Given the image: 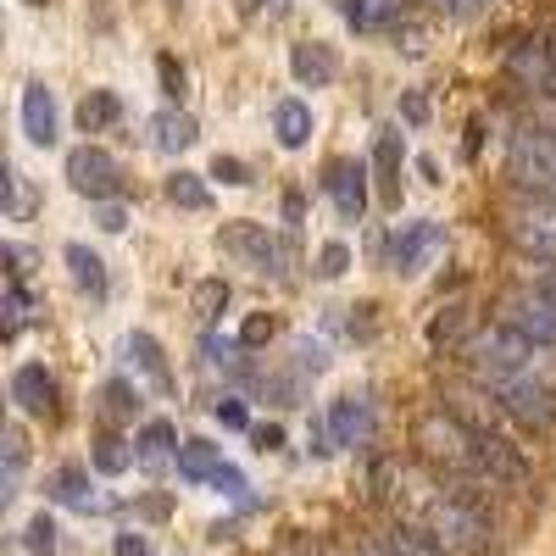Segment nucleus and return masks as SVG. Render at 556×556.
I'll return each mask as SVG.
<instances>
[{"label": "nucleus", "mask_w": 556, "mask_h": 556, "mask_svg": "<svg viewBox=\"0 0 556 556\" xmlns=\"http://www.w3.org/2000/svg\"><path fill=\"white\" fill-rule=\"evenodd\" d=\"M395 490L412 501L417 529H424L445 556H484L490 551V518L462 495V490H434V484H417L412 473L395 479Z\"/></svg>", "instance_id": "nucleus-1"}, {"label": "nucleus", "mask_w": 556, "mask_h": 556, "mask_svg": "<svg viewBox=\"0 0 556 556\" xmlns=\"http://www.w3.org/2000/svg\"><path fill=\"white\" fill-rule=\"evenodd\" d=\"M534 351L518 329H506V323H490V329H479L468 345H462V356H468L473 379L479 384H501V379H523L534 367Z\"/></svg>", "instance_id": "nucleus-2"}, {"label": "nucleus", "mask_w": 556, "mask_h": 556, "mask_svg": "<svg viewBox=\"0 0 556 556\" xmlns=\"http://www.w3.org/2000/svg\"><path fill=\"white\" fill-rule=\"evenodd\" d=\"M417 445H424L429 462H445L451 473H468L479 479V429L456 412H429L417 424Z\"/></svg>", "instance_id": "nucleus-3"}, {"label": "nucleus", "mask_w": 556, "mask_h": 556, "mask_svg": "<svg viewBox=\"0 0 556 556\" xmlns=\"http://www.w3.org/2000/svg\"><path fill=\"white\" fill-rule=\"evenodd\" d=\"M506 167L523 190H534V201L556 206V134L551 128H518L506 139Z\"/></svg>", "instance_id": "nucleus-4"}, {"label": "nucleus", "mask_w": 556, "mask_h": 556, "mask_svg": "<svg viewBox=\"0 0 556 556\" xmlns=\"http://www.w3.org/2000/svg\"><path fill=\"white\" fill-rule=\"evenodd\" d=\"M217 245L235 256L240 267H251V273H262V278H285V267H290V251H285V240L273 235L267 223H223L217 228Z\"/></svg>", "instance_id": "nucleus-5"}, {"label": "nucleus", "mask_w": 556, "mask_h": 556, "mask_svg": "<svg viewBox=\"0 0 556 556\" xmlns=\"http://www.w3.org/2000/svg\"><path fill=\"white\" fill-rule=\"evenodd\" d=\"M484 390L495 395V406L513 417V424H523V429H534V434H545V429L556 424V390H551L545 379H534V374L501 379V384H484Z\"/></svg>", "instance_id": "nucleus-6"}, {"label": "nucleus", "mask_w": 556, "mask_h": 556, "mask_svg": "<svg viewBox=\"0 0 556 556\" xmlns=\"http://www.w3.org/2000/svg\"><path fill=\"white\" fill-rule=\"evenodd\" d=\"M440 245H445V223H434V217H417V223H401L395 235H390V245H384V262H390V273H424L434 256H440Z\"/></svg>", "instance_id": "nucleus-7"}, {"label": "nucleus", "mask_w": 556, "mask_h": 556, "mask_svg": "<svg viewBox=\"0 0 556 556\" xmlns=\"http://www.w3.org/2000/svg\"><path fill=\"white\" fill-rule=\"evenodd\" d=\"M501 323L518 329L529 345H556V301L540 290H513L501 301Z\"/></svg>", "instance_id": "nucleus-8"}, {"label": "nucleus", "mask_w": 556, "mask_h": 556, "mask_svg": "<svg viewBox=\"0 0 556 556\" xmlns=\"http://www.w3.org/2000/svg\"><path fill=\"white\" fill-rule=\"evenodd\" d=\"M67 184H73L78 195H89V201H112V195L123 190V167H117V156L101 151V146H78V151L67 156Z\"/></svg>", "instance_id": "nucleus-9"}, {"label": "nucleus", "mask_w": 556, "mask_h": 556, "mask_svg": "<svg viewBox=\"0 0 556 556\" xmlns=\"http://www.w3.org/2000/svg\"><path fill=\"white\" fill-rule=\"evenodd\" d=\"M506 235L523 256H556V206L551 201H523L506 212Z\"/></svg>", "instance_id": "nucleus-10"}, {"label": "nucleus", "mask_w": 556, "mask_h": 556, "mask_svg": "<svg viewBox=\"0 0 556 556\" xmlns=\"http://www.w3.org/2000/svg\"><path fill=\"white\" fill-rule=\"evenodd\" d=\"M506 73H513L529 96H545V101H556V45H545V39H523V45H513V56H506Z\"/></svg>", "instance_id": "nucleus-11"}, {"label": "nucleus", "mask_w": 556, "mask_h": 556, "mask_svg": "<svg viewBox=\"0 0 556 556\" xmlns=\"http://www.w3.org/2000/svg\"><path fill=\"white\" fill-rule=\"evenodd\" d=\"M323 190H329V201H334V212L345 223H362V212H367V162H351V156L329 162Z\"/></svg>", "instance_id": "nucleus-12"}, {"label": "nucleus", "mask_w": 556, "mask_h": 556, "mask_svg": "<svg viewBox=\"0 0 556 556\" xmlns=\"http://www.w3.org/2000/svg\"><path fill=\"white\" fill-rule=\"evenodd\" d=\"M23 134H28V146H39V151L56 146V96L39 78L23 84Z\"/></svg>", "instance_id": "nucleus-13"}, {"label": "nucleus", "mask_w": 556, "mask_h": 556, "mask_svg": "<svg viewBox=\"0 0 556 556\" xmlns=\"http://www.w3.org/2000/svg\"><path fill=\"white\" fill-rule=\"evenodd\" d=\"M45 490H51V501L73 506V513H106V495L89 484V468H78V462H67V468H56L51 479H45Z\"/></svg>", "instance_id": "nucleus-14"}, {"label": "nucleus", "mask_w": 556, "mask_h": 556, "mask_svg": "<svg viewBox=\"0 0 556 556\" xmlns=\"http://www.w3.org/2000/svg\"><path fill=\"white\" fill-rule=\"evenodd\" d=\"M290 73H295V84H306V89L334 84V78H340V56H334V45H323V39H301L295 51H290Z\"/></svg>", "instance_id": "nucleus-15"}, {"label": "nucleus", "mask_w": 556, "mask_h": 556, "mask_svg": "<svg viewBox=\"0 0 556 556\" xmlns=\"http://www.w3.org/2000/svg\"><path fill=\"white\" fill-rule=\"evenodd\" d=\"M12 401H17L23 412H34V417L51 412V406H56V379L45 374L39 362H23L17 374H12Z\"/></svg>", "instance_id": "nucleus-16"}, {"label": "nucleus", "mask_w": 556, "mask_h": 556, "mask_svg": "<svg viewBox=\"0 0 556 556\" xmlns=\"http://www.w3.org/2000/svg\"><path fill=\"white\" fill-rule=\"evenodd\" d=\"M367 429H374V412H367L362 395H340V401L329 406V434H334V445H356Z\"/></svg>", "instance_id": "nucleus-17"}, {"label": "nucleus", "mask_w": 556, "mask_h": 556, "mask_svg": "<svg viewBox=\"0 0 556 556\" xmlns=\"http://www.w3.org/2000/svg\"><path fill=\"white\" fill-rule=\"evenodd\" d=\"M223 468H228V462H223V451L212 440H184L178 445V473L190 479V484H212Z\"/></svg>", "instance_id": "nucleus-18"}, {"label": "nucleus", "mask_w": 556, "mask_h": 556, "mask_svg": "<svg viewBox=\"0 0 556 556\" xmlns=\"http://www.w3.org/2000/svg\"><path fill=\"white\" fill-rule=\"evenodd\" d=\"M62 262H67V273H73V285L89 295V301H106V267H101V256L96 251H89V245H67L62 251Z\"/></svg>", "instance_id": "nucleus-19"}, {"label": "nucleus", "mask_w": 556, "mask_h": 556, "mask_svg": "<svg viewBox=\"0 0 556 556\" xmlns=\"http://www.w3.org/2000/svg\"><path fill=\"white\" fill-rule=\"evenodd\" d=\"M374 173H379V190L390 206H401V128H384L379 146H374Z\"/></svg>", "instance_id": "nucleus-20"}, {"label": "nucleus", "mask_w": 556, "mask_h": 556, "mask_svg": "<svg viewBox=\"0 0 556 556\" xmlns=\"http://www.w3.org/2000/svg\"><path fill=\"white\" fill-rule=\"evenodd\" d=\"M273 134H278V146H285V151H301L312 139V106L306 101H278L273 106Z\"/></svg>", "instance_id": "nucleus-21"}, {"label": "nucleus", "mask_w": 556, "mask_h": 556, "mask_svg": "<svg viewBox=\"0 0 556 556\" xmlns=\"http://www.w3.org/2000/svg\"><path fill=\"white\" fill-rule=\"evenodd\" d=\"M151 139H156V151H167V156L190 151L195 146V117L190 112H156L151 117Z\"/></svg>", "instance_id": "nucleus-22"}, {"label": "nucleus", "mask_w": 556, "mask_h": 556, "mask_svg": "<svg viewBox=\"0 0 556 556\" xmlns=\"http://www.w3.org/2000/svg\"><path fill=\"white\" fill-rule=\"evenodd\" d=\"M117 117H123V96H117V89H89L84 106H78V128L84 134H106Z\"/></svg>", "instance_id": "nucleus-23"}, {"label": "nucleus", "mask_w": 556, "mask_h": 556, "mask_svg": "<svg viewBox=\"0 0 556 556\" xmlns=\"http://www.w3.org/2000/svg\"><path fill=\"white\" fill-rule=\"evenodd\" d=\"M173 445H178V429L167 424V417H151V424H146V429L134 434V456L146 462V468H162Z\"/></svg>", "instance_id": "nucleus-24"}, {"label": "nucleus", "mask_w": 556, "mask_h": 556, "mask_svg": "<svg viewBox=\"0 0 556 556\" xmlns=\"http://www.w3.org/2000/svg\"><path fill=\"white\" fill-rule=\"evenodd\" d=\"M162 190H167V201L178 206V212H206L212 206V190H206V178L201 173H167V184H162Z\"/></svg>", "instance_id": "nucleus-25"}, {"label": "nucleus", "mask_w": 556, "mask_h": 556, "mask_svg": "<svg viewBox=\"0 0 556 556\" xmlns=\"http://www.w3.org/2000/svg\"><path fill=\"white\" fill-rule=\"evenodd\" d=\"M128 356L139 362V374H146L156 390H173V374H167V356H162V345L139 329V334H128Z\"/></svg>", "instance_id": "nucleus-26"}, {"label": "nucleus", "mask_w": 556, "mask_h": 556, "mask_svg": "<svg viewBox=\"0 0 556 556\" xmlns=\"http://www.w3.org/2000/svg\"><path fill=\"white\" fill-rule=\"evenodd\" d=\"M34 295H28V285H17V278H12V285H7V295H0V329H7V334H23L28 329V323H34Z\"/></svg>", "instance_id": "nucleus-27"}, {"label": "nucleus", "mask_w": 556, "mask_h": 556, "mask_svg": "<svg viewBox=\"0 0 556 556\" xmlns=\"http://www.w3.org/2000/svg\"><path fill=\"white\" fill-rule=\"evenodd\" d=\"M340 12L351 28H379V23L401 17V0H340Z\"/></svg>", "instance_id": "nucleus-28"}, {"label": "nucleus", "mask_w": 556, "mask_h": 556, "mask_svg": "<svg viewBox=\"0 0 556 556\" xmlns=\"http://www.w3.org/2000/svg\"><path fill=\"white\" fill-rule=\"evenodd\" d=\"M89 462H96V473L117 479V473H128V468H134L139 456H134V451H128L123 440H112V434H106V440H96V451H89Z\"/></svg>", "instance_id": "nucleus-29"}, {"label": "nucleus", "mask_w": 556, "mask_h": 556, "mask_svg": "<svg viewBox=\"0 0 556 556\" xmlns=\"http://www.w3.org/2000/svg\"><path fill=\"white\" fill-rule=\"evenodd\" d=\"M384 540H390L401 556H445V551H440L424 529H417V523H395V529H384Z\"/></svg>", "instance_id": "nucleus-30"}, {"label": "nucleus", "mask_w": 556, "mask_h": 556, "mask_svg": "<svg viewBox=\"0 0 556 556\" xmlns=\"http://www.w3.org/2000/svg\"><path fill=\"white\" fill-rule=\"evenodd\" d=\"M28 212H34V184H28L23 167H7V217L23 223Z\"/></svg>", "instance_id": "nucleus-31"}, {"label": "nucleus", "mask_w": 556, "mask_h": 556, "mask_svg": "<svg viewBox=\"0 0 556 556\" xmlns=\"http://www.w3.org/2000/svg\"><path fill=\"white\" fill-rule=\"evenodd\" d=\"M23 462H28V445H23V434L12 429V434H7V490H0V501H12V495H17V484H23Z\"/></svg>", "instance_id": "nucleus-32"}, {"label": "nucleus", "mask_w": 556, "mask_h": 556, "mask_svg": "<svg viewBox=\"0 0 556 556\" xmlns=\"http://www.w3.org/2000/svg\"><path fill=\"white\" fill-rule=\"evenodd\" d=\"M156 78H162V96H173V101L190 96V73H184L178 56H156Z\"/></svg>", "instance_id": "nucleus-33"}, {"label": "nucleus", "mask_w": 556, "mask_h": 556, "mask_svg": "<svg viewBox=\"0 0 556 556\" xmlns=\"http://www.w3.org/2000/svg\"><path fill=\"white\" fill-rule=\"evenodd\" d=\"M101 412H106V417H134V412H139V390H128L123 379L106 384V390H101Z\"/></svg>", "instance_id": "nucleus-34"}, {"label": "nucleus", "mask_w": 556, "mask_h": 556, "mask_svg": "<svg viewBox=\"0 0 556 556\" xmlns=\"http://www.w3.org/2000/svg\"><path fill=\"white\" fill-rule=\"evenodd\" d=\"M228 306V285H223V278H206V285H195V312L212 323L217 312Z\"/></svg>", "instance_id": "nucleus-35"}, {"label": "nucleus", "mask_w": 556, "mask_h": 556, "mask_svg": "<svg viewBox=\"0 0 556 556\" xmlns=\"http://www.w3.org/2000/svg\"><path fill=\"white\" fill-rule=\"evenodd\" d=\"M273 334H278V323H273L267 312H251V317L240 323V345H245V351H251V345H267Z\"/></svg>", "instance_id": "nucleus-36"}, {"label": "nucleus", "mask_w": 556, "mask_h": 556, "mask_svg": "<svg viewBox=\"0 0 556 556\" xmlns=\"http://www.w3.org/2000/svg\"><path fill=\"white\" fill-rule=\"evenodd\" d=\"M345 267H351V245H345V240H329V245L317 251V273H323V278H340Z\"/></svg>", "instance_id": "nucleus-37"}, {"label": "nucleus", "mask_w": 556, "mask_h": 556, "mask_svg": "<svg viewBox=\"0 0 556 556\" xmlns=\"http://www.w3.org/2000/svg\"><path fill=\"white\" fill-rule=\"evenodd\" d=\"M212 412H217V424H223V429H251V412H245L240 395H223Z\"/></svg>", "instance_id": "nucleus-38"}, {"label": "nucleus", "mask_w": 556, "mask_h": 556, "mask_svg": "<svg viewBox=\"0 0 556 556\" xmlns=\"http://www.w3.org/2000/svg\"><path fill=\"white\" fill-rule=\"evenodd\" d=\"M23 545H28V551H51V545H56V523H51V518H45V513H39V518L28 523V534H23Z\"/></svg>", "instance_id": "nucleus-39"}, {"label": "nucleus", "mask_w": 556, "mask_h": 556, "mask_svg": "<svg viewBox=\"0 0 556 556\" xmlns=\"http://www.w3.org/2000/svg\"><path fill=\"white\" fill-rule=\"evenodd\" d=\"M212 178H223V184H251V167H245L240 156H217V162H212Z\"/></svg>", "instance_id": "nucleus-40"}, {"label": "nucleus", "mask_w": 556, "mask_h": 556, "mask_svg": "<svg viewBox=\"0 0 556 556\" xmlns=\"http://www.w3.org/2000/svg\"><path fill=\"white\" fill-rule=\"evenodd\" d=\"M395 51L424 56V51H429V28H395Z\"/></svg>", "instance_id": "nucleus-41"}, {"label": "nucleus", "mask_w": 556, "mask_h": 556, "mask_svg": "<svg viewBox=\"0 0 556 556\" xmlns=\"http://www.w3.org/2000/svg\"><path fill=\"white\" fill-rule=\"evenodd\" d=\"M0 256H7V262H12V278H17V285H23V278L34 273V256H28V251H23L17 240H7V245H0Z\"/></svg>", "instance_id": "nucleus-42"}, {"label": "nucleus", "mask_w": 556, "mask_h": 556, "mask_svg": "<svg viewBox=\"0 0 556 556\" xmlns=\"http://www.w3.org/2000/svg\"><path fill=\"white\" fill-rule=\"evenodd\" d=\"M212 490H217V495H245V473L235 468V462H228V468L212 479Z\"/></svg>", "instance_id": "nucleus-43"}, {"label": "nucleus", "mask_w": 556, "mask_h": 556, "mask_svg": "<svg viewBox=\"0 0 556 556\" xmlns=\"http://www.w3.org/2000/svg\"><path fill=\"white\" fill-rule=\"evenodd\" d=\"M295 356H301V367H312V374H323V367H329V351H323L317 340H301Z\"/></svg>", "instance_id": "nucleus-44"}, {"label": "nucleus", "mask_w": 556, "mask_h": 556, "mask_svg": "<svg viewBox=\"0 0 556 556\" xmlns=\"http://www.w3.org/2000/svg\"><path fill=\"white\" fill-rule=\"evenodd\" d=\"M451 334H456V312H445V317H434V323H429V345H434V351H440Z\"/></svg>", "instance_id": "nucleus-45"}, {"label": "nucleus", "mask_w": 556, "mask_h": 556, "mask_svg": "<svg viewBox=\"0 0 556 556\" xmlns=\"http://www.w3.org/2000/svg\"><path fill=\"white\" fill-rule=\"evenodd\" d=\"M117 556H151L146 534H117Z\"/></svg>", "instance_id": "nucleus-46"}, {"label": "nucleus", "mask_w": 556, "mask_h": 556, "mask_svg": "<svg viewBox=\"0 0 556 556\" xmlns=\"http://www.w3.org/2000/svg\"><path fill=\"white\" fill-rule=\"evenodd\" d=\"M101 228H106V235H123V228H128V212H123V206H101Z\"/></svg>", "instance_id": "nucleus-47"}, {"label": "nucleus", "mask_w": 556, "mask_h": 556, "mask_svg": "<svg viewBox=\"0 0 556 556\" xmlns=\"http://www.w3.org/2000/svg\"><path fill=\"white\" fill-rule=\"evenodd\" d=\"M278 445H285V429H278V424H262V429H256V451H278Z\"/></svg>", "instance_id": "nucleus-48"}, {"label": "nucleus", "mask_w": 556, "mask_h": 556, "mask_svg": "<svg viewBox=\"0 0 556 556\" xmlns=\"http://www.w3.org/2000/svg\"><path fill=\"white\" fill-rule=\"evenodd\" d=\"M401 112H406V123H424V117H429V101H424V96H417V89H412V96L401 101Z\"/></svg>", "instance_id": "nucleus-49"}, {"label": "nucleus", "mask_w": 556, "mask_h": 556, "mask_svg": "<svg viewBox=\"0 0 556 556\" xmlns=\"http://www.w3.org/2000/svg\"><path fill=\"white\" fill-rule=\"evenodd\" d=\"M356 556H401V551H395V545H390V540L379 534V540H367V545H362Z\"/></svg>", "instance_id": "nucleus-50"}, {"label": "nucleus", "mask_w": 556, "mask_h": 556, "mask_svg": "<svg viewBox=\"0 0 556 556\" xmlns=\"http://www.w3.org/2000/svg\"><path fill=\"white\" fill-rule=\"evenodd\" d=\"M434 7H440V12H456V17H462V12H479L484 0H434Z\"/></svg>", "instance_id": "nucleus-51"}, {"label": "nucleus", "mask_w": 556, "mask_h": 556, "mask_svg": "<svg viewBox=\"0 0 556 556\" xmlns=\"http://www.w3.org/2000/svg\"><path fill=\"white\" fill-rule=\"evenodd\" d=\"M285 217H290V223H301V217H306V201H301V190H290V195H285Z\"/></svg>", "instance_id": "nucleus-52"}, {"label": "nucleus", "mask_w": 556, "mask_h": 556, "mask_svg": "<svg viewBox=\"0 0 556 556\" xmlns=\"http://www.w3.org/2000/svg\"><path fill=\"white\" fill-rule=\"evenodd\" d=\"M534 290H540V295H551V301H556V267H545V273H540V278H534Z\"/></svg>", "instance_id": "nucleus-53"}, {"label": "nucleus", "mask_w": 556, "mask_h": 556, "mask_svg": "<svg viewBox=\"0 0 556 556\" xmlns=\"http://www.w3.org/2000/svg\"><path fill=\"white\" fill-rule=\"evenodd\" d=\"M417 173H424L429 184H440V162H434V156H417Z\"/></svg>", "instance_id": "nucleus-54"}, {"label": "nucleus", "mask_w": 556, "mask_h": 556, "mask_svg": "<svg viewBox=\"0 0 556 556\" xmlns=\"http://www.w3.org/2000/svg\"><path fill=\"white\" fill-rule=\"evenodd\" d=\"M256 7H267V12H285V7H290V0H256Z\"/></svg>", "instance_id": "nucleus-55"}, {"label": "nucleus", "mask_w": 556, "mask_h": 556, "mask_svg": "<svg viewBox=\"0 0 556 556\" xmlns=\"http://www.w3.org/2000/svg\"><path fill=\"white\" fill-rule=\"evenodd\" d=\"M28 7H51V0H28Z\"/></svg>", "instance_id": "nucleus-56"}]
</instances>
